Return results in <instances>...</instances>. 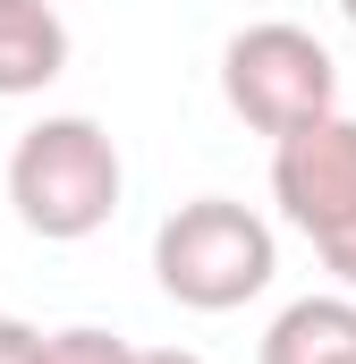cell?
Here are the masks:
<instances>
[{
  "label": "cell",
  "instance_id": "cell-8",
  "mask_svg": "<svg viewBox=\"0 0 356 364\" xmlns=\"http://www.w3.org/2000/svg\"><path fill=\"white\" fill-rule=\"evenodd\" d=\"M0 364H43V331L17 322V314H0Z\"/></svg>",
  "mask_w": 356,
  "mask_h": 364
},
{
  "label": "cell",
  "instance_id": "cell-5",
  "mask_svg": "<svg viewBox=\"0 0 356 364\" xmlns=\"http://www.w3.org/2000/svg\"><path fill=\"white\" fill-rule=\"evenodd\" d=\"M68 68V26L51 0H0V102H26Z\"/></svg>",
  "mask_w": 356,
  "mask_h": 364
},
{
  "label": "cell",
  "instance_id": "cell-7",
  "mask_svg": "<svg viewBox=\"0 0 356 364\" xmlns=\"http://www.w3.org/2000/svg\"><path fill=\"white\" fill-rule=\"evenodd\" d=\"M43 364H136V348L119 331H93V322H68L43 339Z\"/></svg>",
  "mask_w": 356,
  "mask_h": 364
},
{
  "label": "cell",
  "instance_id": "cell-11",
  "mask_svg": "<svg viewBox=\"0 0 356 364\" xmlns=\"http://www.w3.org/2000/svg\"><path fill=\"white\" fill-rule=\"evenodd\" d=\"M340 9H348V26H356V0H340Z\"/></svg>",
  "mask_w": 356,
  "mask_h": 364
},
{
  "label": "cell",
  "instance_id": "cell-9",
  "mask_svg": "<svg viewBox=\"0 0 356 364\" xmlns=\"http://www.w3.org/2000/svg\"><path fill=\"white\" fill-rule=\"evenodd\" d=\"M314 255H323V272H331V279H340V288H348V296H356V220H348V229H340V237H323Z\"/></svg>",
  "mask_w": 356,
  "mask_h": 364
},
{
  "label": "cell",
  "instance_id": "cell-1",
  "mask_svg": "<svg viewBox=\"0 0 356 364\" xmlns=\"http://www.w3.org/2000/svg\"><path fill=\"white\" fill-rule=\"evenodd\" d=\"M119 195H127V161H119L110 127L85 119V110L34 119L9 144V203L43 246H77L93 229H110Z\"/></svg>",
  "mask_w": 356,
  "mask_h": 364
},
{
  "label": "cell",
  "instance_id": "cell-3",
  "mask_svg": "<svg viewBox=\"0 0 356 364\" xmlns=\"http://www.w3.org/2000/svg\"><path fill=\"white\" fill-rule=\"evenodd\" d=\"M221 102L255 127V136H297V127H314V119H331L340 110V60L305 34V26H246V34H229V51H221Z\"/></svg>",
  "mask_w": 356,
  "mask_h": 364
},
{
  "label": "cell",
  "instance_id": "cell-4",
  "mask_svg": "<svg viewBox=\"0 0 356 364\" xmlns=\"http://www.w3.org/2000/svg\"><path fill=\"white\" fill-rule=\"evenodd\" d=\"M271 203L314 246L356 220V119L348 110H331V119H314V127L271 144Z\"/></svg>",
  "mask_w": 356,
  "mask_h": 364
},
{
  "label": "cell",
  "instance_id": "cell-2",
  "mask_svg": "<svg viewBox=\"0 0 356 364\" xmlns=\"http://www.w3.org/2000/svg\"><path fill=\"white\" fill-rule=\"evenodd\" d=\"M271 272H280V237L238 195H195L153 229V279L187 314H238L246 296L271 288Z\"/></svg>",
  "mask_w": 356,
  "mask_h": 364
},
{
  "label": "cell",
  "instance_id": "cell-6",
  "mask_svg": "<svg viewBox=\"0 0 356 364\" xmlns=\"http://www.w3.org/2000/svg\"><path fill=\"white\" fill-rule=\"evenodd\" d=\"M263 364H356V296H297L263 331Z\"/></svg>",
  "mask_w": 356,
  "mask_h": 364
},
{
  "label": "cell",
  "instance_id": "cell-10",
  "mask_svg": "<svg viewBox=\"0 0 356 364\" xmlns=\"http://www.w3.org/2000/svg\"><path fill=\"white\" fill-rule=\"evenodd\" d=\"M136 364H204L195 348H136Z\"/></svg>",
  "mask_w": 356,
  "mask_h": 364
}]
</instances>
